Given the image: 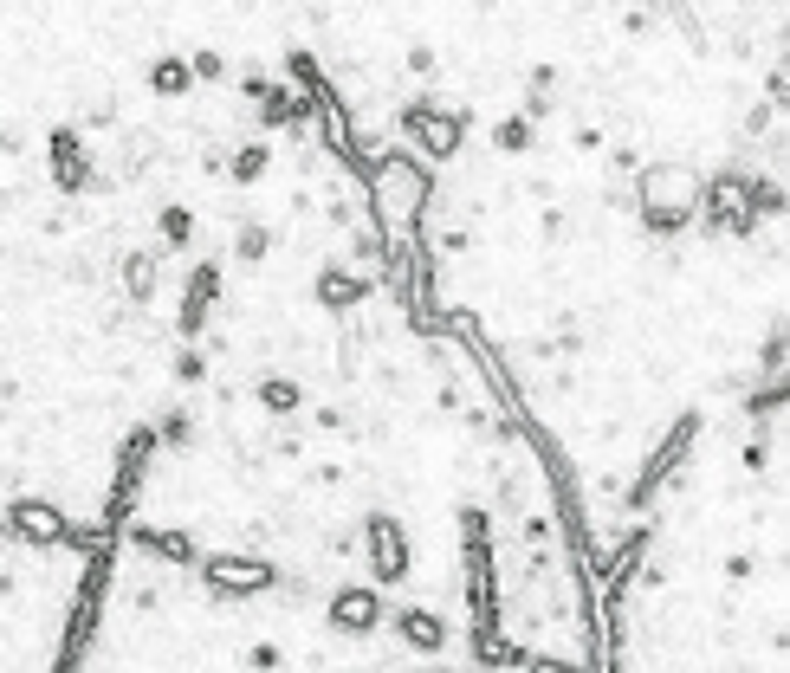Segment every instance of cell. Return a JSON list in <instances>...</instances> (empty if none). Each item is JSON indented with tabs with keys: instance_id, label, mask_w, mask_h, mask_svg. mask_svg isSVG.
<instances>
[{
	"instance_id": "1",
	"label": "cell",
	"mask_w": 790,
	"mask_h": 673,
	"mask_svg": "<svg viewBox=\"0 0 790 673\" xmlns=\"http://www.w3.org/2000/svg\"><path fill=\"white\" fill-rule=\"evenodd\" d=\"M687 208H693V175L687 169H648V182H642V214L655 227H680L687 221Z\"/></svg>"
},
{
	"instance_id": "11",
	"label": "cell",
	"mask_w": 790,
	"mask_h": 673,
	"mask_svg": "<svg viewBox=\"0 0 790 673\" xmlns=\"http://www.w3.org/2000/svg\"><path fill=\"white\" fill-rule=\"evenodd\" d=\"M266 402L272 408H298V389H292V382H266Z\"/></svg>"
},
{
	"instance_id": "4",
	"label": "cell",
	"mask_w": 790,
	"mask_h": 673,
	"mask_svg": "<svg viewBox=\"0 0 790 673\" xmlns=\"http://www.w3.org/2000/svg\"><path fill=\"white\" fill-rule=\"evenodd\" d=\"M7 518L26 531V538H65V518L52 512V505H13Z\"/></svg>"
},
{
	"instance_id": "8",
	"label": "cell",
	"mask_w": 790,
	"mask_h": 673,
	"mask_svg": "<svg viewBox=\"0 0 790 673\" xmlns=\"http://www.w3.org/2000/svg\"><path fill=\"white\" fill-rule=\"evenodd\" d=\"M143 544H149L156 557H175V563L188 557V538H182V531H143Z\"/></svg>"
},
{
	"instance_id": "7",
	"label": "cell",
	"mask_w": 790,
	"mask_h": 673,
	"mask_svg": "<svg viewBox=\"0 0 790 673\" xmlns=\"http://www.w3.org/2000/svg\"><path fill=\"white\" fill-rule=\"evenodd\" d=\"M337 622H344V628H363V622H376V596H363V589L337 596Z\"/></svg>"
},
{
	"instance_id": "3",
	"label": "cell",
	"mask_w": 790,
	"mask_h": 673,
	"mask_svg": "<svg viewBox=\"0 0 790 673\" xmlns=\"http://www.w3.org/2000/svg\"><path fill=\"white\" fill-rule=\"evenodd\" d=\"M208 583H221V589H266L272 570H266V563H253V557H214L208 563Z\"/></svg>"
},
{
	"instance_id": "5",
	"label": "cell",
	"mask_w": 790,
	"mask_h": 673,
	"mask_svg": "<svg viewBox=\"0 0 790 673\" xmlns=\"http://www.w3.org/2000/svg\"><path fill=\"white\" fill-rule=\"evenodd\" d=\"M408 123H415V130L428 136V149H434V156H447V149L460 143V123H454V117H421V111H415Z\"/></svg>"
},
{
	"instance_id": "12",
	"label": "cell",
	"mask_w": 790,
	"mask_h": 673,
	"mask_svg": "<svg viewBox=\"0 0 790 673\" xmlns=\"http://www.w3.org/2000/svg\"><path fill=\"white\" fill-rule=\"evenodd\" d=\"M156 85H162V91H182L188 72H182V65H156Z\"/></svg>"
},
{
	"instance_id": "6",
	"label": "cell",
	"mask_w": 790,
	"mask_h": 673,
	"mask_svg": "<svg viewBox=\"0 0 790 673\" xmlns=\"http://www.w3.org/2000/svg\"><path fill=\"white\" fill-rule=\"evenodd\" d=\"M208 298H214V266H201L195 272V285H188V311H182V324L195 331L201 324V311H208Z\"/></svg>"
},
{
	"instance_id": "9",
	"label": "cell",
	"mask_w": 790,
	"mask_h": 673,
	"mask_svg": "<svg viewBox=\"0 0 790 673\" xmlns=\"http://www.w3.org/2000/svg\"><path fill=\"white\" fill-rule=\"evenodd\" d=\"M318 285H324V298H331V305H350V298H357V292H363V285H357V279H350V272H324V279H318Z\"/></svg>"
},
{
	"instance_id": "2",
	"label": "cell",
	"mask_w": 790,
	"mask_h": 673,
	"mask_svg": "<svg viewBox=\"0 0 790 673\" xmlns=\"http://www.w3.org/2000/svg\"><path fill=\"white\" fill-rule=\"evenodd\" d=\"M421 201H428V175L415 169V162H383V188H376V208H383V221H408V214H421Z\"/></svg>"
},
{
	"instance_id": "13",
	"label": "cell",
	"mask_w": 790,
	"mask_h": 673,
	"mask_svg": "<svg viewBox=\"0 0 790 673\" xmlns=\"http://www.w3.org/2000/svg\"><path fill=\"white\" fill-rule=\"evenodd\" d=\"M130 292L149 298V259H130Z\"/></svg>"
},
{
	"instance_id": "10",
	"label": "cell",
	"mask_w": 790,
	"mask_h": 673,
	"mask_svg": "<svg viewBox=\"0 0 790 673\" xmlns=\"http://www.w3.org/2000/svg\"><path fill=\"white\" fill-rule=\"evenodd\" d=\"M402 628H408V641H428V648H434V641H441V628H434V622H428V615H408V622H402Z\"/></svg>"
},
{
	"instance_id": "14",
	"label": "cell",
	"mask_w": 790,
	"mask_h": 673,
	"mask_svg": "<svg viewBox=\"0 0 790 673\" xmlns=\"http://www.w3.org/2000/svg\"><path fill=\"white\" fill-rule=\"evenodd\" d=\"M531 673H577V667H557V661H538Z\"/></svg>"
}]
</instances>
